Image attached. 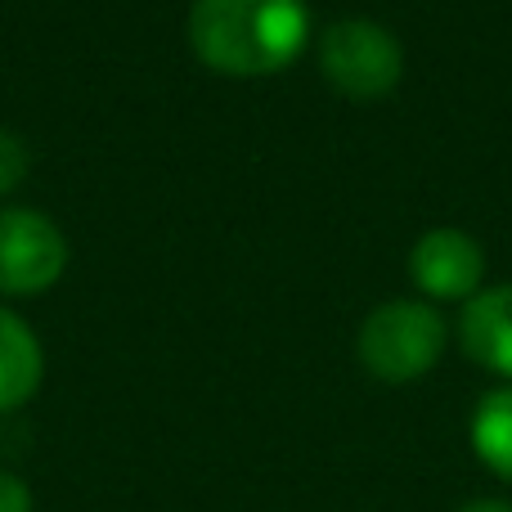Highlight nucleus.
Returning <instances> with one entry per match:
<instances>
[{
	"label": "nucleus",
	"mask_w": 512,
	"mask_h": 512,
	"mask_svg": "<svg viewBox=\"0 0 512 512\" xmlns=\"http://www.w3.org/2000/svg\"><path fill=\"white\" fill-rule=\"evenodd\" d=\"M459 512H512V504H504V499H472Z\"/></svg>",
	"instance_id": "11"
},
{
	"label": "nucleus",
	"mask_w": 512,
	"mask_h": 512,
	"mask_svg": "<svg viewBox=\"0 0 512 512\" xmlns=\"http://www.w3.org/2000/svg\"><path fill=\"white\" fill-rule=\"evenodd\" d=\"M68 265V239L50 216L32 207H0V292L32 297L54 288Z\"/></svg>",
	"instance_id": "4"
},
{
	"label": "nucleus",
	"mask_w": 512,
	"mask_h": 512,
	"mask_svg": "<svg viewBox=\"0 0 512 512\" xmlns=\"http://www.w3.org/2000/svg\"><path fill=\"white\" fill-rule=\"evenodd\" d=\"M45 378V355L36 333L0 306V414L27 405Z\"/></svg>",
	"instance_id": "7"
},
{
	"label": "nucleus",
	"mask_w": 512,
	"mask_h": 512,
	"mask_svg": "<svg viewBox=\"0 0 512 512\" xmlns=\"http://www.w3.org/2000/svg\"><path fill=\"white\" fill-rule=\"evenodd\" d=\"M459 346L481 369L512 378V283L468 297L459 315Z\"/></svg>",
	"instance_id": "6"
},
{
	"label": "nucleus",
	"mask_w": 512,
	"mask_h": 512,
	"mask_svg": "<svg viewBox=\"0 0 512 512\" xmlns=\"http://www.w3.org/2000/svg\"><path fill=\"white\" fill-rule=\"evenodd\" d=\"M409 270H414V283L427 297L463 301V297H477L481 274H486V256H481V243L472 234L445 225V230H427L414 243Z\"/></svg>",
	"instance_id": "5"
},
{
	"label": "nucleus",
	"mask_w": 512,
	"mask_h": 512,
	"mask_svg": "<svg viewBox=\"0 0 512 512\" xmlns=\"http://www.w3.org/2000/svg\"><path fill=\"white\" fill-rule=\"evenodd\" d=\"M472 450L495 477L512 481V387L490 391L472 414Z\"/></svg>",
	"instance_id": "8"
},
{
	"label": "nucleus",
	"mask_w": 512,
	"mask_h": 512,
	"mask_svg": "<svg viewBox=\"0 0 512 512\" xmlns=\"http://www.w3.org/2000/svg\"><path fill=\"white\" fill-rule=\"evenodd\" d=\"M319 68L346 99H382L400 86L405 50L373 18H342L319 45Z\"/></svg>",
	"instance_id": "3"
},
{
	"label": "nucleus",
	"mask_w": 512,
	"mask_h": 512,
	"mask_svg": "<svg viewBox=\"0 0 512 512\" xmlns=\"http://www.w3.org/2000/svg\"><path fill=\"white\" fill-rule=\"evenodd\" d=\"M0 512H32V490L14 472H0Z\"/></svg>",
	"instance_id": "10"
},
{
	"label": "nucleus",
	"mask_w": 512,
	"mask_h": 512,
	"mask_svg": "<svg viewBox=\"0 0 512 512\" xmlns=\"http://www.w3.org/2000/svg\"><path fill=\"white\" fill-rule=\"evenodd\" d=\"M27 167H32V153H27V144L18 140L14 131H0V194H9V189H14L18 180L27 176Z\"/></svg>",
	"instance_id": "9"
},
{
	"label": "nucleus",
	"mask_w": 512,
	"mask_h": 512,
	"mask_svg": "<svg viewBox=\"0 0 512 512\" xmlns=\"http://www.w3.org/2000/svg\"><path fill=\"white\" fill-rule=\"evenodd\" d=\"M445 324L423 301H382L360 328V364L378 382H414L441 360Z\"/></svg>",
	"instance_id": "2"
},
{
	"label": "nucleus",
	"mask_w": 512,
	"mask_h": 512,
	"mask_svg": "<svg viewBox=\"0 0 512 512\" xmlns=\"http://www.w3.org/2000/svg\"><path fill=\"white\" fill-rule=\"evenodd\" d=\"M189 41L212 72L270 77L310 41L306 0H194Z\"/></svg>",
	"instance_id": "1"
}]
</instances>
